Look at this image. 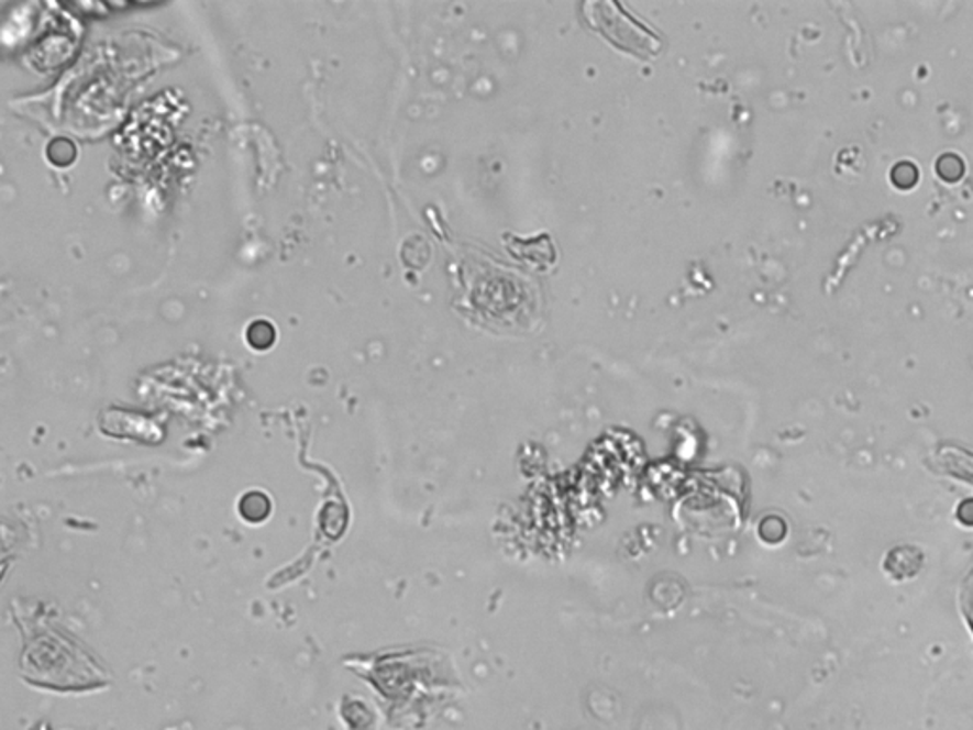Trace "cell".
<instances>
[{"label":"cell","instance_id":"6da1fadb","mask_svg":"<svg viewBox=\"0 0 973 730\" xmlns=\"http://www.w3.org/2000/svg\"><path fill=\"white\" fill-rule=\"evenodd\" d=\"M586 18L591 27L607 36L610 43L618 44L620 48L630 49L639 56H654L662 49L659 36L644 27L643 23L633 20L630 14L623 12V8L615 2H596L584 4Z\"/></svg>","mask_w":973,"mask_h":730},{"label":"cell","instance_id":"7a4b0ae2","mask_svg":"<svg viewBox=\"0 0 973 730\" xmlns=\"http://www.w3.org/2000/svg\"><path fill=\"white\" fill-rule=\"evenodd\" d=\"M240 513L244 520L253 521V523L266 520L270 513V499L266 497L265 493H247L240 500Z\"/></svg>","mask_w":973,"mask_h":730},{"label":"cell","instance_id":"3957f363","mask_svg":"<svg viewBox=\"0 0 973 730\" xmlns=\"http://www.w3.org/2000/svg\"><path fill=\"white\" fill-rule=\"evenodd\" d=\"M247 341H250L253 349L265 351L276 341V330L268 322H255L247 330Z\"/></svg>","mask_w":973,"mask_h":730},{"label":"cell","instance_id":"277c9868","mask_svg":"<svg viewBox=\"0 0 973 730\" xmlns=\"http://www.w3.org/2000/svg\"><path fill=\"white\" fill-rule=\"evenodd\" d=\"M938 176L947 182H957L964 176V162L957 155H943L938 161Z\"/></svg>","mask_w":973,"mask_h":730},{"label":"cell","instance_id":"5b68a950","mask_svg":"<svg viewBox=\"0 0 973 730\" xmlns=\"http://www.w3.org/2000/svg\"><path fill=\"white\" fill-rule=\"evenodd\" d=\"M892 181L899 189H910V187H915L918 181V169L915 164H910V162H902V164H897L896 168L892 169Z\"/></svg>","mask_w":973,"mask_h":730},{"label":"cell","instance_id":"8992f818","mask_svg":"<svg viewBox=\"0 0 973 730\" xmlns=\"http://www.w3.org/2000/svg\"><path fill=\"white\" fill-rule=\"evenodd\" d=\"M959 518L968 526H973V500H964L962 502V506L959 508Z\"/></svg>","mask_w":973,"mask_h":730}]
</instances>
